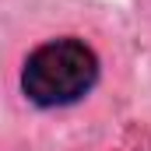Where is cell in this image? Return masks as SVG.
I'll return each mask as SVG.
<instances>
[{"label": "cell", "instance_id": "1", "mask_svg": "<svg viewBox=\"0 0 151 151\" xmlns=\"http://www.w3.org/2000/svg\"><path fill=\"white\" fill-rule=\"evenodd\" d=\"M102 77L99 53L77 35L46 39L21 63V95L35 109H67L84 102Z\"/></svg>", "mask_w": 151, "mask_h": 151}]
</instances>
